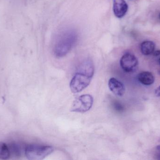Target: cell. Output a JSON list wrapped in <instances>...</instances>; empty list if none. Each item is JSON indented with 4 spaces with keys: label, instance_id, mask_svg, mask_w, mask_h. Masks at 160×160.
I'll return each instance as SVG.
<instances>
[{
    "label": "cell",
    "instance_id": "cell-1",
    "mask_svg": "<svg viewBox=\"0 0 160 160\" xmlns=\"http://www.w3.org/2000/svg\"><path fill=\"white\" fill-rule=\"evenodd\" d=\"M95 68L92 61L90 59L84 60L70 82L71 91L74 93H78L85 89L90 83Z\"/></svg>",
    "mask_w": 160,
    "mask_h": 160
},
{
    "label": "cell",
    "instance_id": "cell-2",
    "mask_svg": "<svg viewBox=\"0 0 160 160\" xmlns=\"http://www.w3.org/2000/svg\"><path fill=\"white\" fill-rule=\"evenodd\" d=\"M77 32L72 29L62 31L58 35L54 43V53L57 57L66 55L75 46L78 40Z\"/></svg>",
    "mask_w": 160,
    "mask_h": 160
},
{
    "label": "cell",
    "instance_id": "cell-3",
    "mask_svg": "<svg viewBox=\"0 0 160 160\" xmlns=\"http://www.w3.org/2000/svg\"><path fill=\"white\" fill-rule=\"evenodd\" d=\"M25 155L31 160H40L50 155L53 151L52 147L38 144L28 145L25 148Z\"/></svg>",
    "mask_w": 160,
    "mask_h": 160
},
{
    "label": "cell",
    "instance_id": "cell-4",
    "mask_svg": "<svg viewBox=\"0 0 160 160\" xmlns=\"http://www.w3.org/2000/svg\"><path fill=\"white\" fill-rule=\"evenodd\" d=\"M93 101V97L90 95H82L73 101L71 111L82 113L88 111L92 108Z\"/></svg>",
    "mask_w": 160,
    "mask_h": 160
},
{
    "label": "cell",
    "instance_id": "cell-5",
    "mask_svg": "<svg viewBox=\"0 0 160 160\" xmlns=\"http://www.w3.org/2000/svg\"><path fill=\"white\" fill-rule=\"evenodd\" d=\"M120 64L124 71L127 72H133L138 68L139 62L135 55L127 53L121 57Z\"/></svg>",
    "mask_w": 160,
    "mask_h": 160
},
{
    "label": "cell",
    "instance_id": "cell-6",
    "mask_svg": "<svg viewBox=\"0 0 160 160\" xmlns=\"http://www.w3.org/2000/svg\"><path fill=\"white\" fill-rule=\"evenodd\" d=\"M128 6L125 0H113V11L115 16L121 18L127 14Z\"/></svg>",
    "mask_w": 160,
    "mask_h": 160
},
{
    "label": "cell",
    "instance_id": "cell-7",
    "mask_svg": "<svg viewBox=\"0 0 160 160\" xmlns=\"http://www.w3.org/2000/svg\"><path fill=\"white\" fill-rule=\"evenodd\" d=\"M108 86L111 92L118 96H122L125 94L126 89L124 84L115 78H112L109 80Z\"/></svg>",
    "mask_w": 160,
    "mask_h": 160
},
{
    "label": "cell",
    "instance_id": "cell-8",
    "mask_svg": "<svg viewBox=\"0 0 160 160\" xmlns=\"http://www.w3.org/2000/svg\"><path fill=\"white\" fill-rule=\"evenodd\" d=\"M138 80L142 84L149 85L154 83L155 78V76L151 72L143 71L139 74L138 76Z\"/></svg>",
    "mask_w": 160,
    "mask_h": 160
},
{
    "label": "cell",
    "instance_id": "cell-9",
    "mask_svg": "<svg viewBox=\"0 0 160 160\" xmlns=\"http://www.w3.org/2000/svg\"><path fill=\"white\" fill-rule=\"evenodd\" d=\"M155 44L152 41H143L141 45V50L144 55H148L152 54L155 51Z\"/></svg>",
    "mask_w": 160,
    "mask_h": 160
},
{
    "label": "cell",
    "instance_id": "cell-10",
    "mask_svg": "<svg viewBox=\"0 0 160 160\" xmlns=\"http://www.w3.org/2000/svg\"><path fill=\"white\" fill-rule=\"evenodd\" d=\"M11 157L8 146L3 142H0V160L9 159Z\"/></svg>",
    "mask_w": 160,
    "mask_h": 160
},
{
    "label": "cell",
    "instance_id": "cell-11",
    "mask_svg": "<svg viewBox=\"0 0 160 160\" xmlns=\"http://www.w3.org/2000/svg\"><path fill=\"white\" fill-rule=\"evenodd\" d=\"M8 146L10 154L11 156L14 157H18L20 156L21 154V147L20 145L18 144H11Z\"/></svg>",
    "mask_w": 160,
    "mask_h": 160
},
{
    "label": "cell",
    "instance_id": "cell-12",
    "mask_svg": "<svg viewBox=\"0 0 160 160\" xmlns=\"http://www.w3.org/2000/svg\"><path fill=\"white\" fill-rule=\"evenodd\" d=\"M155 94H156L157 96H160V86H159V87H158V88H157V89L155 90Z\"/></svg>",
    "mask_w": 160,
    "mask_h": 160
},
{
    "label": "cell",
    "instance_id": "cell-13",
    "mask_svg": "<svg viewBox=\"0 0 160 160\" xmlns=\"http://www.w3.org/2000/svg\"><path fill=\"white\" fill-rule=\"evenodd\" d=\"M153 55L155 56H159L160 55V50H158L157 51H154L153 53Z\"/></svg>",
    "mask_w": 160,
    "mask_h": 160
},
{
    "label": "cell",
    "instance_id": "cell-14",
    "mask_svg": "<svg viewBox=\"0 0 160 160\" xmlns=\"http://www.w3.org/2000/svg\"><path fill=\"white\" fill-rule=\"evenodd\" d=\"M156 148H157V151H158V153L159 157H160V145L157 146Z\"/></svg>",
    "mask_w": 160,
    "mask_h": 160
},
{
    "label": "cell",
    "instance_id": "cell-15",
    "mask_svg": "<svg viewBox=\"0 0 160 160\" xmlns=\"http://www.w3.org/2000/svg\"><path fill=\"white\" fill-rule=\"evenodd\" d=\"M158 74H159V75H160V70H159Z\"/></svg>",
    "mask_w": 160,
    "mask_h": 160
},
{
    "label": "cell",
    "instance_id": "cell-16",
    "mask_svg": "<svg viewBox=\"0 0 160 160\" xmlns=\"http://www.w3.org/2000/svg\"><path fill=\"white\" fill-rule=\"evenodd\" d=\"M159 63L160 65V58H159Z\"/></svg>",
    "mask_w": 160,
    "mask_h": 160
},
{
    "label": "cell",
    "instance_id": "cell-17",
    "mask_svg": "<svg viewBox=\"0 0 160 160\" xmlns=\"http://www.w3.org/2000/svg\"><path fill=\"white\" fill-rule=\"evenodd\" d=\"M159 19H160V13L159 15Z\"/></svg>",
    "mask_w": 160,
    "mask_h": 160
}]
</instances>
